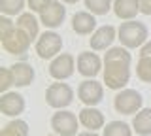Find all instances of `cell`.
<instances>
[{"mask_svg": "<svg viewBox=\"0 0 151 136\" xmlns=\"http://www.w3.org/2000/svg\"><path fill=\"white\" fill-rule=\"evenodd\" d=\"M12 70H13V76H15V85L17 87H27L34 81L36 72L28 63H17V64L12 66Z\"/></svg>", "mask_w": 151, "mask_h": 136, "instance_id": "obj_17", "label": "cell"}, {"mask_svg": "<svg viewBox=\"0 0 151 136\" xmlns=\"http://www.w3.org/2000/svg\"><path fill=\"white\" fill-rule=\"evenodd\" d=\"M0 136H28V125L23 119H13L2 129Z\"/></svg>", "mask_w": 151, "mask_h": 136, "instance_id": "obj_20", "label": "cell"}, {"mask_svg": "<svg viewBox=\"0 0 151 136\" xmlns=\"http://www.w3.org/2000/svg\"><path fill=\"white\" fill-rule=\"evenodd\" d=\"M51 129L59 136H76L78 134V117L72 112L59 110L51 117Z\"/></svg>", "mask_w": 151, "mask_h": 136, "instance_id": "obj_7", "label": "cell"}, {"mask_svg": "<svg viewBox=\"0 0 151 136\" xmlns=\"http://www.w3.org/2000/svg\"><path fill=\"white\" fill-rule=\"evenodd\" d=\"M63 49V38L57 32L45 30L36 40V53L40 59H55Z\"/></svg>", "mask_w": 151, "mask_h": 136, "instance_id": "obj_5", "label": "cell"}, {"mask_svg": "<svg viewBox=\"0 0 151 136\" xmlns=\"http://www.w3.org/2000/svg\"><path fill=\"white\" fill-rule=\"evenodd\" d=\"M113 12L119 19H134L140 12V0H113Z\"/></svg>", "mask_w": 151, "mask_h": 136, "instance_id": "obj_16", "label": "cell"}, {"mask_svg": "<svg viewBox=\"0 0 151 136\" xmlns=\"http://www.w3.org/2000/svg\"><path fill=\"white\" fill-rule=\"evenodd\" d=\"M130 53L125 45L121 47H110L104 55V83L108 89L119 91L130 79Z\"/></svg>", "mask_w": 151, "mask_h": 136, "instance_id": "obj_1", "label": "cell"}, {"mask_svg": "<svg viewBox=\"0 0 151 136\" xmlns=\"http://www.w3.org/2000/svg\"><path fill=\"white\" fill-rule=\"evenodd\" d=\"M104 136H132V130L123 121H111L104 129Z\"/></svg>", "mask_w": 151, "mask_h": 136, "instance_id": "obj_21", "label": "cell"}, {"mask_svg": "<svg viewBox=\"0 0 151 136\" xmlns=\"http://www.w3.org/2000/svg\"><path fill=\"white\" fill-rule=\"evenodd\" d=\"M136 74L144 83H151V57H140Z\"/></svg>", "mask_w": 151, "mask_h": 136, "instance_id": "obj_24", "label": "cell"}, {"mask_svg": "<svg viewBox=\"0 0 151 136\" xmlns=\"http://www.w3.org/2000/svg\"><path fill=\"white\" fill-rule=\"evenodd\" d=\"M76 70V59L70 53H60L51 60L49 64V76L63 81V79H68L74 74Z\"/></svg>", "mask_w": 151, "mask_h": 136, "instance_id": "obj_8", "label": "cell"}, {"mask_svg": "<svg viewBox=\"0 0 151 136\" xmlns=\"http://www.w3.org/2000/svg\"><path fill=\"white\" fill-rule=\"evenodd\" d=\"M79 123L89 130H96L104 127V114L94 106H87L79 112Z\"/></svg>", "mask_w": 151, "mask_h": 136, "instance_id": "obj_15", "label": "cell"}, {"mask_svg": "<svg viewBox=\"0 0 151 136\" xmlns=\"http://www.w3.org/2000/svg\"><path fill=\"white\" fill-rule=\"evenodd\" d=\"M102 68V60L93 51H83L78 57V72L85 78H94Z\"/></svg>", "mask_w": 151, "mask_h": 136, "instance_id": "obj_11", "label": "cell"}, {"mask_svg": "<svg viewBox=\"0 0 151 136\" xmlns=\"http://www.w3.org/2000/svg\"><path fill=\"white\" fill-rule=\"evenodd\" d=\"M132 127L140 136H151V108H142L132 119Z\"/></svg>", "mask_w": 151, "mask_h": 136, "instance_id": "obj_18", "label": "cell"}, {"mask_svg": "<svg viewBox=\"0 0 151 136\" xmlns=\"http://www.w3.org/2000/svg\"><path fill=\"white\" fill-rule=\"evenodd\" d=\"M49 136H55V134H49ZM57 136H59V134H57Z\"/></svg>", "mask_w": 151, "mask_h": 136, "instance_id": "obj_32", "label": "cell"}, {"mask_svg": "<svg viewBox=\"0 0 151 136\" xmlns=\"http://www.w3.org/2000/svg\"><path fill=\"white\" fill-rule=\"evenodd\" d=\"M78 96L85 106H96L104 98V87L94 79H85L78 89Z\"/></svg>", "mask_w": 151, "mask_h": 136, "instance_id": "obj_9", "label": "cell"}, {"mask_svg": "<svg viewBox=\"0 0 151 136\" xmlns=\"http://www.w3.org/2000/svg\"><path fill=\"white\" fill-rule=\"evenodd\" d=\"M17 27H21V29L30 36V40L38 38V27H40V23H38V19L32 13H21V15L17 17Z\"/></svg>", "mask_w": 151, "mask_h": 136, "instance_id": "obj_19", "label": "cell"}, {"mask_svg": "<svg viewBox=\"0 0 151 136\" xmlns=\"http://www.w3.org/2000/svg\"><path fill=\"white\" fill-rule=\"evenodd\" d=\"M142 104H144V98H142V95L138 91H134V89H121L115 95V98H113L115 110L123 115L138 114L142 110Z\"/></svg>", "mask_w": 151, "mask_h": 136, "instance_id": "obj_3", "label": "cell"}, {"mask_svg": "<svg viewBox=\"0 0 151 136\" xmlns=\"http://www.w3.org/2000/svg\"><path fill=\"white\" fill-rule=\"evenodd\" d=\"M27 2H28V8H30L32 12L42 13V12H44L51 2H53V0H27Z\"/></svg>", "mask_w": 151, "mask_h": 136, "instance_id": "obj_27", "label": "cell"}, {"mask_svg": "<svg viewBox=\"0 0 151 136\" xmlns=\"http://www.w3.org/2000/svg\"><path fill=\"white\" fill-rule=\"evenodd\" d=\"M121 44L127 49H134V47H142L147 42V27L140 21L129 19L127 23H121L119 30H117Z\"/></svg>", "mask_w": 151, "mask_h": 136, "instance_id": "obj_2", "label": "cell"}, {"mask_svg": "<svg viewBox=\"0 0 151 136\" xmlns=\"http://www.w3.org/2000/svg\"><path fill=\"white\" fill-rule=\"evenodd\" d=\"M78 136H98V134L94 132V130H85V132H79Z\"/></svg>", "mask_w": 151, "mask_h": 136, "instance_id": "obj_30", "label": "cell"}, {"mask_svg": "<svg viewBox=\"0 0 151 136\" xmlns=\"http://www.w3.org/2000/svg\"><path fill=\"white\" fill-rule=\"evenodd\" d=\"M15 85V76H13L12 66L9 68H0V91L8 93V89Z\"/></svg>", "mask_w": 151, "mask_h": 136, "instance_id": "obj_25", "label": "cell"}, {"mask_svg": "<svg viewBox=\"0 0 151 136\" xmlns=\"http://www.w3.org/2000/svg\"><path fill=\"white\" fill-rule=\"evenodd\" d=\"M0 110H2L4 115L15 117L25 112V98L19 93H4L2 98H0Z\"/></svg>", "mask_w": 151, "mask_h": 136, "instance_id": "obj_13", "label": "cell"}, {"mask_svg": "<svg viewBox=\"0 0 151 136\" xmlns=\"http://www.w3.org/2000/svg\"><path fill=\"white\" fill-rule=\"evenodd\" d=\"M140 12L144 15H151V0H140Z\"/></svg>", "mask_w": 151, "mask_h": 136, "instance_id": "obj_28", "label": "cell"}, {"mask_svg": "<svg viewBox=\"0 0 151 136\" xmlns=\"http://www.w3.org/2000/svg\"><path fill=\"white\" fill-rule=\"evenodd\" d=\"M117 38V30L113 29L111 25H104L100 29H96L93 32V38L89 40L91 47L94 51H102V49H108L111 45V42Z\"/></svg>", "mask_w": 151, "mask_h": 136, "instance_id": "obj_12", "label": "cell"}, {"mask_svg": "<svg viewBox=\"0 0 151 136\" xmlns=\"http://www.w3.org/2000/svg\"><path fill=\"white\" fill-rule=\"evenodd\" d=\"M15 23H13L12 19H9V15H4V17H0V40L2 38H6V36L12 32L13 29H15Z\"/></svg>", "mask_w": 151, "mask_h": 136, "instance_id": "obj_26", "label": "cell"}, {"mask_svg": "<svg viewBox=\"0 0 151 136\" xmlns=\"http://www.w3.org/2000/svg\"><path fill=\"white\" fill-rule=\"evenodd\" d=\"M85 8L94 15H106L111 8V0H83Z\"/></svg>", "mask_w": 151, "mask_h": 136, "instance_id": "obj_22", "label": "cell"}, {"mask_svg": "<svg viewBox=\"0 0 151 136\" xmlns=\"http://www.w3.org/2000/svg\"><path fill=\"white\" fill-rule=\"evenodd\" d=\"M25 8V0H0V10L4 15H17Z\"/></svg>", "mask_w": 151, "mask_h": 136, "instance_id": "obj_23", "label": "cell"}, {"mask_svg": "<svg viewBox=\"0 0 151 136\" xmlns=\"http://www.w3.org/2000/svg\"><path fill=\"white\" fill-rule=\"evenodd\" d=\"M63 2H66V4H76L78 0H63Z\"/></svg>", "mask_w": 151, "mask_h": 136, "instance_id": "obj_31", "label": "cell"}, {"mask_svg": "<svg viewBox=\"0 0 151 136\" xmlns=\"http://www.w3.org/2000/svg\"><path fill=\"white\" fill-rule=\"evenodd\" d=\"M30 36L21 27H15L6 38H2V47L12 55H25L30 47Z\"/></svg>", "mask_w": 151, "mask_h": 136, "instance_id": "obj_6", "label": "cell"}, {"mask_svg": "<svg viewBox=\"0 0 151 136\" xmlns=\"http://www.w3.org/2000/svg\"><path fill=\"white\" fill-rule=\"evenodd\" d=\"M45 102L51 108L63 110L74 102V89L68 83H51L45 91Z\"/></svg>", "mask_w": 151, "mask_h": 136, "instance_id": "obj_4", "label": "cell"}, {"mask_svg": "<svg viewBox=\"0 0 151 136\" xmlns=\"http://www.w3.org/2000/svg\"><path fill=\"white\" fill-rule=\"evenodd\" d=\"M96 27V19H94V13L91 12H78L72 17V30L76 34H91Z\"/></svg>", "mask_w": 151, "mask_h": 136, "instance_id": "obj_14", "label": "cell"}, {"mask_svg": "<svg viewBox=\"0 0 151 136\" xmlns=\"http://www.w3.org/2000/svg\"><path fill=\"white\" fill-rule=\"evenodd\" d=\"M140 57H151V42H145L140 49Z\"/></svg>", "mask_w": 151, "mask_h": 136, "instance_id": "obj_29", "label": "cell"}, {"mask_svg": "<svg viewBox=\"0 0 151 136\" xmlns=\"http://www.w3.org/2000/svg\"><path fill=\"white\" fill-rule=\"evenodd\" d=\"M64 17H66V8L63 6V2L53 0V2L40 13V23L45 25L47 29H57V27L63 25Z\"/></svg>", "mask_w": 151, "mask_h": 136, "instance_id": "obj_10", "label": "cell"}]
</instances>
